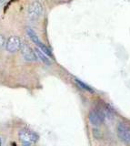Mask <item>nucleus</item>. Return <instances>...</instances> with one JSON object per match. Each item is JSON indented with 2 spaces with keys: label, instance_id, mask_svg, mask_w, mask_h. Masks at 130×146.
Listing matches in <instances>:
<instances>
[{
  "label": "nucleus",
  "instance_id": "1",
  "mask_svg": "<svg viewBox=\"0 0 130 146\" xmlns=\"http://www.w3.org/2000/svg\"><path fill=\"white\" fill-rule=\"evenodd\" d=\"M19 140L21 143L24 146H31L35 143L38 140V136L34 131H29L28 129H23L19 131L18 133Z\"/></svg>",
  "mask_w": 130,
  "mask_h": 146
},
{
  "label": "nucleus",
  "instance_id": "2",
  "mask_svg": "<svg viewBox=\"0 0 130 146\" xmlns=\"http://www.w3.org/2000/svg\"><path fill=\"white\" fill-rule=\"evenodd\" d=\"M26 33H28V36L30 38V39L32 40V42L37 46V47L41 50V51H43L45 54L47 55V57L49 58H53V54L51 52V50L49 49L46 45H45L44 43H42V41L39 39L38 36L37 35V33L32 29H30V27H28L26 29Z\"/></svg>",
  "mask_w": 130,
  "mask_h": 146
},
{
  "label": "nucleus",
  "instance_id": "3",
  "mask_svg": "<svg viewBox=\"0 0 130 146\" xmlns=\"http://www.w3.org/2000/svg\"><path fill=\"white\" fill-rule=\"evenodd\" d=\"M44 8L42 4L38 1H34L31 3L28 9V19L31 21H37L39 19V17L42 16Z\"/></svg>",
  "mask_w": 130,
  "mask_h": 146
},
{
  "label": "nucleus",
  "instance_id": "4",
  "mask_svg": "<svg viewBox=\"0 0 130 146\" xmlns=\"http://www.w3.org/2000/svg\"><path fill=\"white\" fill-rule=\"evenodd\" d=\"M116 132L119 140L124 144L130 145V126L127 123L119 122L116 128Z\"/></svg>",
  "mask_w": 130,
  "mask_h": 146
},
{
  "label": "nucleus",
  "instance_id": "5",
  "mask_svg": "<svg viewBox=\"0 0 130 146\" xmlns=\"http://www.w3.org/2000/svg\"><path fill=\"white\" fill-rule=\"evenodd\" d=\"M20 49H21V54H22V56H23V58H25V60L33 62V61H37L38 59L37 54L35 53V50H33L32 48H31L26 41L21 43Z\"/></svg>",
  "mask_w": 130,
  "mask_h": 146
},
{
  "label": "nucleus",
  "instance_id": "6",
  "mask_svg": "<svg viewBox=\"0 0 130 146\" xmlns=\"http://www.w3.org/2000/svg\"><path fill=\"white\" fill-rule=\"evenodd\" d=\"M105 113L102 110L99 109H95L89 112L88 114V119L93 125L95 126H99L101 125L105 121Z\"/></svg>",
  "mask_w": 130,
  "mask_h": 146
},
{
  "label": "nucleus",
  "instance_id": "7",
  "mask_svg": "<svg viewBox=\"0 0 130 146\" xmlns=\"http://www.w3.org/2000/svg\"><path fill=\"white\" fill-rule=\"evenodd\" d=\"M21 39L16 36H11L8 38V39L6 42V49L8 52L14 53L19 50L21 48Z\"/></svg>",
  "mask_w": 130,
  "mask_h": 146
},
{
  "label": "nucleus",
  "instance_id": "8",
  "mask_svg": "<svg viewBox=\"0 0 130 146\" xmlns=\"http://www.w3.org/2000/svg\"><path fill=\"white\" fill-rule=\"evenodd\" d=\"M35 53L37 54V58H38L44 64H46V65H48V66H49V65H51L50 59H49L47 55L45 54L43 51H41V50H40L38 48H35Z\"/></svg>",
  "mask_w": 130,
  "mask_h": 146
},
{
  "label": "nucleus",
  "instance_id": "9",
  "mask_svg": "<svg viewBox=\"0 0 130 146\" xmlns=\"http://www.w3.org/2000/svg\"><path fill=\"white\" fill-rule=\"evenodd\" d=\"M75 82L77 83V85L79 87V88H81L82 90L87 91V92H89V93H94V92H95L94 90L91 88L90 86L87 85V83H85V82H83L82 80H80L78 79H75Z\"/></svg>",
  "mask_w": 130,
  "mask_h": 146
},
{
  "label": "nucleus",
  "instance_id": "10",
  "mask_svg": "<svg viewBox=\"0 0 130 146\" xmlns=\"http://www.w3.org/2000/svg\"><path fill=\"white\" fill-rule=\"evenodd\" d=\"M6 42H7V40L5 38V36H4L2 34H0V49H2L4 47H5Z\"/></svg>",
  "mask_w": 130,
  "mask_h": 146
},
{
  "label": "nucleus",
  "instance_id": "11",
  "mask_svg": "<svg viewBox=\"0 0 130 146\" xmlns=\"http://www.w3.org/2000/svg\"><path fill=\"white\" fill-rule=\"evenodd\" d=\"M2 145V141H1V138H0V146Z\"/></svg>",
  "mask_w": 130,
  "mask_h": 146
}]
</instances>
